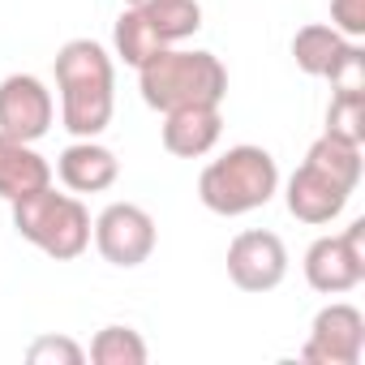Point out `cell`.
Listing matches in <instances>:
<instances>
[{
  "label": "cell",
  "instance_id": "cell-1",
  "mask_svg": "<svg viewBox=\"0 0 365 365\" xmlns=\"http://www.w3.org/2000/svg\"><path fill=\"white\" fill-rule=\"evenodd\" d=\"M56 91H61V125L73 138H99L112 125L116 69L95 39H69L56 52Z\"/></svg>",
  "mask_w": 365,
  "mask_h": 365
},
{
  "label": "cell",
  "instance_id": "cell-2",
  "mask_svg": "<svg viewBox=\"0 0 365 365\" xmlns=\"http://www.w3.org/2000/svg\"><path fill=\"white\" fill-rule=\"evenodd\" d=\"M138 91L146 108L155 112H176V108H198L211 103L220 108L228 95V69L215 52L202 48H163L138 69Z\"/></svg>",
  "mask_w": 365,
  "mask_h": 365
},
{
  "label": "cell",
  "instance_id": "cell-3",
  "mask_svg": "<svg viewBox=\"0 0 365 365\" xmlns=\"http://www.w3.org/2000/svg\"><path fill=\"white\" fill-rule=\"evenodd\" d=\"M279 194V163L267 146L241 142L211 159L198 176V202L224 220L250 215Z\"/></svg>",
  "mask_w": 365,
  "mask_h": 365
},
{
  "label": "cell",
  "instance_id": "cell-4",
  "mask_svg": "<svg viewBox=\"0 0 365 365\" xmlns=\"http://www.w3.org/2000/svg\"><path fill=\"white\" fill-rule=\"evenodd\" d=\"M14 228L22 241H31L35 250H43L56 262H73L86 254L91 245V211L82 207L78 194H56L52 185L14 198Z\"/></svg>",
  "mask_w": 365,
  "mask_h": 365
},
{
  "label": "cell",
  "instance_id": "cell-5",
  "mask_svg": "<svg viewBox=\"0 0 365 365\" xmlns=\"http://www.w3.org/2000/svg\"><path fill=\"white\" fill-rule=\"evenodd\" d=\"M305 284L322 297H344L365 279V220H352L339 237H318L305 250Z\"/></svg>",
  "mask_w": 365,
  "mask_h": 365
},
{
  "label": "cell",
  "instance_id": "cell-6",
  "mask_svg": "<svg viewBox=\"0 0 365 365\" xmlns=\"http://www.w3.org/2000/svg\"><path fill=\"white\" fill-rule=\"evenodd\" d=\"M91 237L103 262L133 271L155 254V220L138 202H112L91 220Z\"/></svg>",
  "mask_w": 365,
  "mask_h": 365
},
{
  "label": "cell",
  "instance_id": "cell-7",
  "mask_svg": "<svg viewBox=\"0 0 365 365\" xmlns=\"http://www.w3.org/2000/svg\"><path fill=\"white\" fill-rule=\"evenodd\" d=\"M365 356V314L348 301H331L314 314L309 339L301 344L305 365H361Z\"/></svg>",
  "mask_w": 365,
  "mask_h": 365
},
{
  "label": "cell",
  "instance_id": "cell-8",
  "mask_svg": "<svg viewBox=\"0 0 365 365\" xmlns=\"http://www.w3.org/2000/svg\"><path fill=\"white\" fill-rule=\"evenodd\" d=\"M288 275V245L267 228H245L228 245V279L241 292H271Z\"/></svg>",
  "mask_w": 365,
  "mask_h": 365
},
{
  "label": "cell",
  "instance_id": "cell-9",
  "mask_svg": "<svg viewBox=\"0 0 365 365\" xmlns=\"http://www.w3.org/2000/svg\"><path fill=\"white\" fill-rule=\"evenodd\" d=\"M56 120L52 91L35 73H9L0 82V133L18 142H39Z\"/></svg>",
  "mask_w": 365,
  "mask_h": 365
},
{
  "label": "cell",
  "instance_id": "cell-10",
  "mask_svg": "<svg viewBox=\"0 0 365 365\" xmlns=\"http://www.w3.org/2000/svg\"><path fill=\"white\" fill-rule=\"evenodd\" d=\"M352 190H344L335 176H327L322 168H314L309 159H301V168L288 176V185H284V202H288V215L301 220V224H331L344 215Z\"/></svg>",
  "mask_w": 365,
  "mask_h": 365
},
{
  "label": "cell",
  "instance_id": "cell-11",
  "mask_svg": "<svg viewBox=\"0 0 365 365\" xmlns=\"http://www.w3.org/2000/svg\"><path fill=\"white\" fill-rule=\"evenodd\" d=\"M56 176H61V185L73 190V194H103L116 185V176H120V159L116 150H108L99 138H78L61 150L56 159Z\"/></svg>",
  "mask_w": 365,
  "mask_h": 365
},
{
  "label": "cell",
  "instance_id": "cell-12",
  "mask_svg": "<svg viewBox=\"0 0 365 365\" xmlns=\"http://www.w3.org/2000/svg\"><path fill=\"white\" fill-rule=\"evenodd\" d=\"M220 133H224V116L211 103L163 112V129H159L163 150L176 155V159H202V155H211L220 146Z\"/></svg>",
  "mask_w": 365,
  "mask_h": 365
},
{
  "label": "cell",
  "instance_id": "cell-13",
  "mask_svg": "<svg viewBox=\"0 0 365 365\" xmlns=\"http://www.w3.org/2000/svg\"><path fill=\"white\" fill-rule=\"evenodd\" d=\"M43 185H52V163L35 150V142H18L9 133H0V198L14 202Z\"/></svg>",
  "mask_w": 365,
  "mask_h": 365
},
{
  "label": "cell",
  "instance_id": "cell-14",
  "mask_svg": "<svg viewBox=\"0 0 365 365\" xmlns=\"http://www.w3.org/2000/svg\"><path fill=\"white\" fill-rule=\"evenodd\" d=\"M348 43H352V39L339 35L335 26L314 22V26H301V31L292 35V61H297V69H301L305 78H327V73L335 69V61L344 56Z\"/></svg>",
  "mask_w": 365,
  "mask_h": 365
},
{
  "label": "cell",
  "instance_id": "cell-15",
  "mask_svg": "<svg viewBox=\"0 0 365 365\" xmlns=\"http://www.w3.org/2000/svg\"><path fill=\"white\" fill-rule=\"evenodd\" d=\"M112 48H116V56L129 65V69H142L150 56H159L168 43L159 39V31L146 22V14H138V9H120V18H116V26H112Z\"/></svg>",
  "mask_w": 365,
  "mask_h": 365
},
{
  "label": "cell",
  "instance_id": "cell-16",
  "mask_svg": "<svg viewBox=\"0 0 365 365\" xmlns=\"http://www.w3.org/2000/svg\"><path fill=\"white\" fill-rule=\"evenodd\" d=\"M138 14H146V22L159 31V39L168 48L185 43V39H194L202 31V5L198 0H155V5H146Z\"/></svg>",
  "mask_w": 365,
  "mask_h": 365
},
{
  "label": "cell",
  "instance_id": "cell-17",
  "mask_svg": "<svg viewBox=\"0 0 365 365\" xmlns=\"http://www.w3.org/2000/svg\"><path fill=\"white\" fill-rule=\"evenodd\" d=\"M305 159H309L314 168H322L327 176H335L344 190H352V194H356V185H361V146H352V142H339V138L322 133V138L305 150Z\"/></svg>",
  "mask_w": 365,
  "mask_h": 365
},
{
  "label": "cell",
  "instance_id": "cell-18",
  "mask_svg": "<svg viewBox=\"0 0 365 365\" xmlns=\"http://www.w3.org/2000/svg\"><path fill=\"white\" fill-rule=\"evenodd\" d=\"M95 365H146V356H150V348H146V339L133 331V327H120V322H112V327H103L95 339H91V352H86Z\"/></svg>",
  "mask_w": 365,
  "mask_h": 365
},
{
  "label": "cell",
  "instance_id": "cell-19",
  "mask_svg": "<svg viewBox=\"0 0 365 365\" xmlns=\"http://www.w3.org/2000/svg\"><path fill=\"white\" fill-rule=\"evenodd\" d=\"M322 133H331L339 142H352V146H365V91H356V95H331L327 129Z\"/></svg>",
  "mask_w": 365,
  "mask_h": 365
},
{
  "label": "cell",
  "instance_id": "cell-20",
  "mask_svg": "<svg viewBox=\"0 0 365 365\" xmlns=\"http://www.w3.org/2000/svg\"><path fill=\"white\" fill-rule=\"evenodd\" d=\"M327 82H331V95H356V91H365V48H361V39H352L344 48V56L335 61V69L327 73Z\"/></svg>",
  "mask_w": 365,
  "mask_h": 365
},
{
  "label": "cell",
  "instance_id": "cell-21",
  "mask_svg": "<svg viewBox=\"0 0 365 365\" xmlns=\"http://www.w3.org/2000/svg\"><path fill=\"white\" fill-rule=\"evenodd\" d=\"M26 361L31 365H82L86 361V348L69 335H39L31 348H26Z\"/></svg>",
  "mask_w": 365,
  "mask_h": 365
},
{
  "label": "cell",
  "instance_id": "cell-22",
  "mask_svg": "<svg viewBox=\"0 0 365 365\" xmlns=\"http://www.w3.org/2000/svg\"><path fill=\"white\" fill-rule=\"evenodd\" d=\"M331 26L348 39H365V0H331Z\"/></svg>",
  "mask_w": 365,
  "mask_h": 365
},
{
  "label": "cell",
  "instance_id": "cell-23",
  "mask_svg": "<svg viewBox=\"0 0 365 365\" xmlns=\"http://www.w3.org/2000/svg\"><path fill=\"white\" fill-rule=\"evenodd\" d=\"M146 5H155V0H125V9H146Z\"/></svg>",
  "mask_w": 365,
  "mask_h": 365
}]
</instances>
